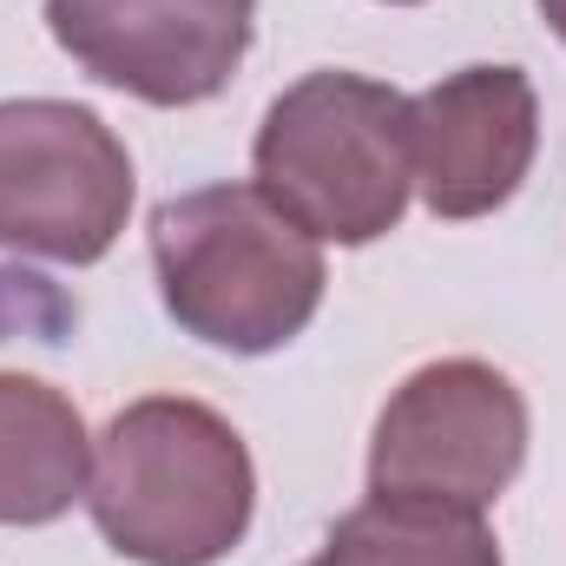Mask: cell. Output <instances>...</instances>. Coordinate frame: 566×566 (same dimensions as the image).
Masks as SVG:
<instances>
[{
  "mask_svg": "<svg viewBox=\"0 0 566 566\" xmlns=\"http://www.w3.org/2000/svg\"><path fill=\"white\" fill-rule=\"evenodd\" d=\"M151 271L178 329L231 356H271L303 336L329 283L316 238L258 185H205L158 205Z\"/></svg>",
  "mask_w": 566,
  "mask_h": 566,
  "instance_id": "obj_2",
  "label": "cell"
},
{
  "mask_svg": "<svg viewBox=\"0 0 566 566\" xmlns=\"http://www.w3.org/2000/svg\"><path fill=\"white\" fill-rule=\"evenodd\" d=\"M133 211L119 133L73 99H0V244L53 264H99Z\"/></svg>",
  "mask_w": 566,
  "mask_h": 566,
  "instance_id": "obj_5",
  "label": "cell"
},
{
  "mask_svg": "<svg viewBox=\"0 0 566 566\" xmlns=\"http://www.w3.org/2000/svg\"><path fill=\"white\" fill-rule=\"evenodd\" d=\"M541 13H547V27L566 40V0H541Z\"/></svg>",
  "mask_w": 566,
  "mask_h": 566,
  "instance_id": "obj_10",
  "label": "cell"
},
{
  "mask_svg": "<svg viewBox=\"0 0 566 566\" xmlns=\"http://www.w3.org/2000/svg\"><path fill=\"white\" fill-rule=\"evenodd\" d=\"M86 507L126 560L218 566L251 534L258 468L218 409L191 396H145L99 434Z\"/></svg>",
  "mask_w": 566,
  "mask_h": 566,
  "instance_id": "obj_1",
  "label": "cell"
},
{
  "mask_svg": "<svg viewBox=\"0 0 566 566\" xmlns=\"http://www.w3.org/2000/svg\"><path fill=\"white\" fill-rule=\"evenodd\" d=\"M409 106L416 185L434 218H488L521 191L541 151V99L521 66H461Z\"/></svg>",
  "mask_w": 566,
  "mask_h": 566,
  "instance_id": "obj_7",
  "label": "cell"
},
{
  "mask_svg": "<svg viewBox=\"0 0 566 566\" xmlns=\"http://www.w3.org/2000/svg\"><path fill=\"white\" fill-rule=\"evenodd\" d=\"M303 566H501V547L481 514L369 494Z\"/></svg>",
  "mask_w": 566,
  "mask_h": 566,
  "instance_id": "obj_9",
  "label": "cell"
},
{
  "mask_svg": "<svg viewBox=\"0 0 566 566\" xmlns=\"http://www.w3.org/2000/svg\"><path fill=\"white\" fill-rule=\"evenodd\" d=\"M396 7H409V0H396Z\"/></svg>",
  "mask_w": 566,
  "mask_h": 566,
  "instance_id": "obj_11",
  "label": "cell"
},
{
  "mask_svg": "<svg viewBox=\"0 0 566 566\" xmlns=\"http://www.w3.org/2000/svg\"><path fill=\"white\" fill-rule=\"evenodd\" d=\"M93 441L80 409L40 382L0 369V527H46L86 494Z\"/></svg>",
  "mask_w": 566,
  "mask_h": 566,
  "instance_id": "obj_8",
  "label": "cell"
},
{
  "mask_svg": "<svg viewBox=\"0 0 566 566\" xmlns=\"http://www.w3.org/2000/svg\"><path fill=\"white\" fill-rule=\"evenodd\" d=\"M60 53L145 106H198L251 53L258 0H46Z\"/></svg>",
  "mask_w": 566,
  "mask_h": 566,
  "instance_id": "obj_6",
  "label": "cell"
},
{
  "mask_svg": "<svg viewBox=\"0 0 566 566\" xmlns=\"http://www.w3.org/2000/svg\"><path fill=\"white\" fill-rule=\"evenodd\" d=\"M258 191L329 244H376L416 185V106L363 73H310L258 126Z\"/></svg>",
  "mask_w": 566,
  "mask_h": 566,
  "instance_id": "obj_3",
  "label": "cell"
},
{
  "mask_svg": "<svg viewBox=\"0 0 566 566\" xmlns=\"http://www.w3.org/2000/svg\"><path fill=\"white\" fill-rule=\"evenodd\" d=\"M527 461V402L521 389L474 356H448L416 369L369 441V494L428 501L481 514L507 494Z\"/></svg>",
  "mask_w": 566,
  "mask_h": 566,
  "instance_id": "obj_4",
  "label": "cell"
}]
</instances>
